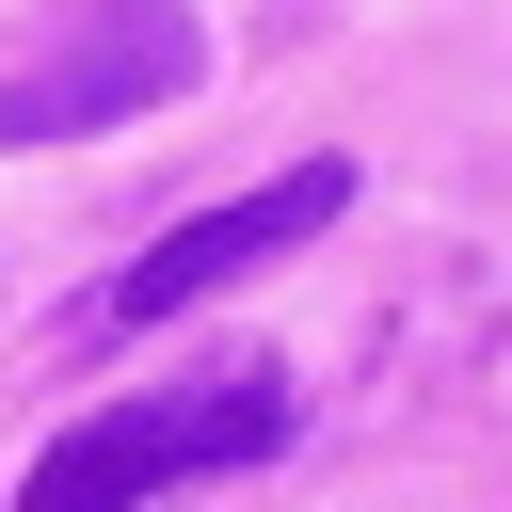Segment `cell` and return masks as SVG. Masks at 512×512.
I'll return each mask as SVG.
<instances>
[{
	"mask_svg": "<svg viewBox=\"0 0 512 512\" xmlns=\"http://www.w3.org/2000/svg\"><path fill=\"white\" fill-rule=\"evenodd\" d=\"M272 432H288V384H272V368H208L192 400H112V416H80V432L16 480V512H144L160 480L256 464Z\"/></svg>",
	"mask_w": 512,
	"mask_h": 512,
	"instance_id": "1",
	"label": "cell"
},
{
	"mask_svg": "<svg viewBox=\"0 0 512 512\" xmlns=\"http://www.w3.org/2000/svg\"><path fill=\"white\" fill-rule=\"evenodd\" d=\"M192 80H208L192 0H80L48 48L0 64V144H80V128H128V112L192 96Z\"/></svg>",
	"mask_w": 512,
	"mask_h": 512,
	"instance_id": "2",
	"label": "cell"
},
{
	"mask_svg": "<svg viewBox=\"0 0 512 512\" xmlns=\"http://www.w3.org/2000/svg\"><path fill=\"white\" fill-rule=\"evenodd\" d=\"M352 208V160H288L272 192H240V208H192L160 256H128L96 304H80V336H144V320H176V304H208V288H240V272H272L288 240H320Z\"/></svg>",
	"mask_w": 512,
	"mask_h": 512,
	"instance_id": "3",
	"label": "cell"
}]
</instances>
